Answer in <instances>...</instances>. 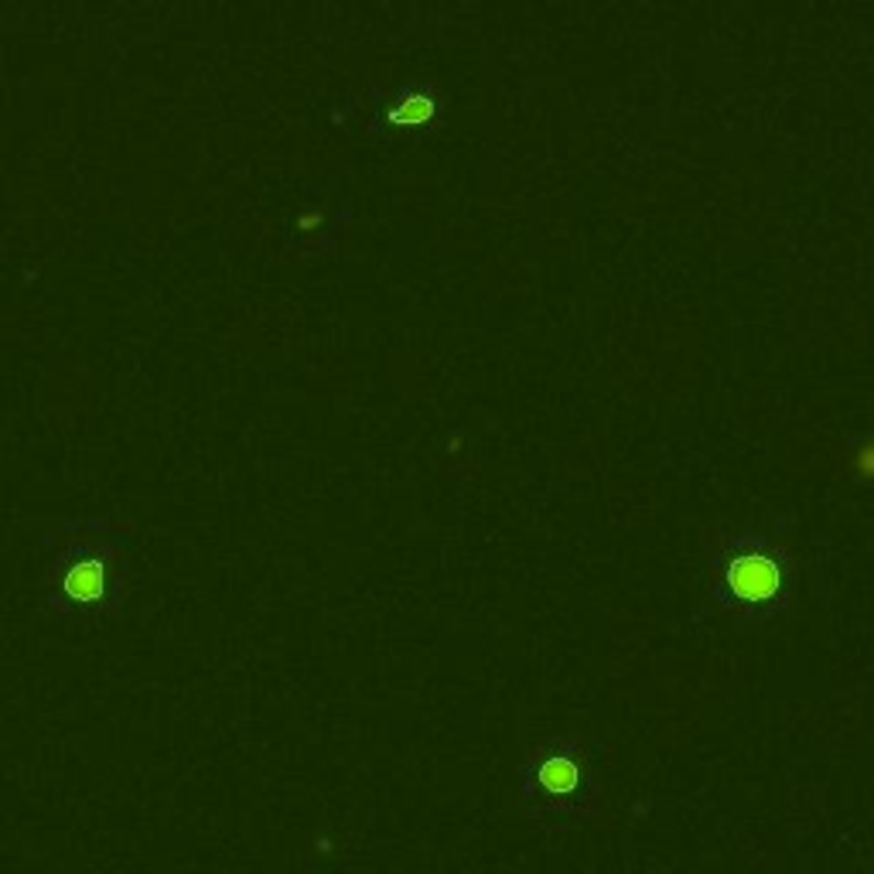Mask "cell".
Listing matches in <instances>:
<instances>
[{
	"mask_svg": "<svg viewBox=\"0 0 874 874\" xmlns=\"http://www.w3.org/2000/svg\"><path fill=\"white\" fill-rule=\"evenodd\" d=\"M789 553L762 530L731 533L711 557L714 598L748 618H768L786 605L789 594Z\"/></svg>",
	"mask_w": 874,
	"mask_h": 874,
	"instance_id": "cell-1",
	"label": "cell"
},
{
	"mask_svg": "<svg viewBox=\"0 0 874 874\" xmlns=\"http://www.w3.org/2000/svg\"><path fill=\"white\" fill-rule=\"evenodd\" d=\"M102 571H107V568H102L99 557L76 564L73 571L65 574V581H62V594H65L68 602L83 605V608L102 602V594H107V574H102Z\"/></svg>",
	"mask_w": 874,
	"mask_h": 874,
	"instance_id": "cell-2",
	"label": "cell"
},
{
	"mask_svg": "<svg viewBox=\"0 0 874 874\" xmlns=\"http://www.w3.org/2000/svg\"><path fill=\"white\" fill-rule=\"evenodd\" d=\"M537 783L550 792V796H571L581 783V768L574 758L568 755H550L540 762L537 768Z\"/></svg>",
	"mask_w": 874,
	"mask_h": 874,
	"instance_id": "cell-3",
	"label": "cell"
},
{
	"mask_svg": "<svg viewBox=\"0 0 874 874\" xmlns=\"http://www.w3.org/2000/svg\"><path fill=\"white\" fill-rule=\"evenodd\" d=\"M434 114H438V102L431 93H410L403 102H397V107L387 114V120L400 123V127H417V123L434 120Z\"/></svg>",
	"mask_w": 874,
	"mask_h": 874,
	"instance_id": "cell-4",
	"label": "cell"
},
{
	"mask_svg": "<svg viewBox=\"0 0 874 874\" xmlns=\"http://www.w3.org/2000/svg\"><path fill=\"white\" fill-rule=\"evenodd\" d=\"M844 465H848V472H851L854 482L874 485V434H864V438H851L848 441Z\"/></svg>",
	"mask_w": 874,
	"mask_h": 874,
	"instance_id": "cell-5",
	"label": "cell"
},
{
	"mask_svg": "<svg viewBox=\"0 0 874 874\" xmlns=\"http://www.w3.org/2000/svg\"><path fill=\"white\" fill-rule=\"evenodd\" d=\"M319 226V216H301V229H314Z\"/></svg>",
	"mask_w": 874,
	"mask_h": 874,
	"instance_id": "cell-6",
	"label": "cell"
}]
</instances>
